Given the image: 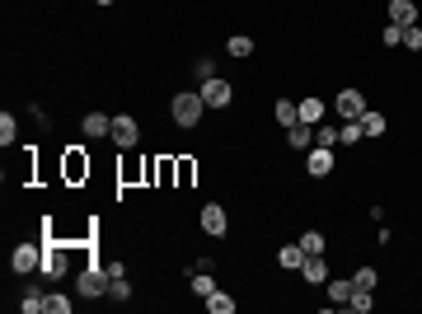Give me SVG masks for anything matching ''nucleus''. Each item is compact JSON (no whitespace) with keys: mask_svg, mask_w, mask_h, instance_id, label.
I'll return each instance as SVG.
<instances>
[{"mask_svg":"<svg viewBox=\"0 0 422 314\" xmlns=\"http://www.w3.org/2000/svg\"><path fill=\"white\" fill-rule=\"evenodd\" d=\"M169 113H174V122H179V127H197V122H202V113H207V99H202V89H197V94H192V89H188V94H174V104H169Z\"/></svg>","mask_w":422,"mask_h":314,"instance_id":"1","label":"nucleus"},{"mask_svg":"<svg viewBox=\"0 0 422 314\" xmlns=\"http://www.w3.org/2000/svg\"><path fill=\"white\" fill-rule=\"evenodd\" d=\"M108 267H99V262H85V272H80V295H89V300H108Z\"/></svg>","mask_w":422,"mask_h":314,"instance_id":"2","label":"nucleus"},{"mask_svg":"<svg viewBox=\"0 0 422 314\" xmlns=\"http://www.w3.org/2000/svg\"><path fill=\"white\" fill-rule=\"evenodd\" d=\"M136 141H141V122H136L132 113H118V117H113V146H118V150H132Z\"/></svg>","mask_w":422,"mask_h":314,"instance_id":"3","label":"nucleus"},{"mask_svg":"<svg viewBox=\"0 0 422 314\" xmlns=\"http://www.w3.org/2000/svg\"><path fill=\"white\" fill-rule=\"evenodd\" d=\"M333 113H338L343 122H362V117H366V94H362V89H343L338 104H333Z\"/></svg>","mask_w":422,"mask_h":314,"instance_id":"4","label":"nucleus"},{"mask_svg":"<svg viewBox=\"0 0 422 314\" xmlns=\"http://www.w3.org/2000/svg\"><path fill=\"white\" fill-rule=\"evenodd\" d=\"M202 99H207V108H225L235 99V89H230V80L211 76V80H202Z\"/></svg>","mask_w":422,"mask_h":314,"instance_id":"5","label":"nucleus"},{"mask_svg":"<svg viewBox=\"0 0 422 314\" xmlns=\"http://www.w3.org/2000/svg\"><path fill=\"white\" fill-rule=\"evenodd\" d=\"M305 169H310V179H329V174H333V150H329V146H310Z\"/></svg>","mask_w":422,"mask_h":314,"instance_id":"6","label":"nucleus"},{"mask_svg":"<svg viewBox=\"0 0 422 314\" xmlns=\"http://www.w3.org/2000/svg\"><path fill=\"white\" fill-rule=\"evenodd\" d=\"M80 131H85L89 141H104V136H113V117H108V113H85V117H80Z\"/></svg>","mask_w":422,"mask_h":314,"instance_id":"7","label":"nucleus"},{"mask_svg":"<svg viewBox=\"0 0 422 314\" xmlns=\"http://www.w3.org/2000/svg\"><path fill=\"white\" fill-rule=\"evenodd\" d=\"M300 277H305L310 287H329V262H324V254H310V258L300 262Z\"/></svg>","mask_w":422,"mask_h":314,"instance_id":"8","label":"nucleus"},{"mask_svg":"<svg viewBox=\"0 0 422 314\" xmlns=\"http://www.w3.org/2000/svg\"><path fill=\"white\" fill-rule=\"evenodd\" d=\"M202 230H207V235H225V230H230V221H225V207H221V202H207V207H202Z\"/></svg>","mask_w":422,"mask_h":314,"instance_id":"9","label":"nucleus"},{"mask_svg":"<svg viewBox=\"0 0 422 314\" xmlns=\"http://www.w3.org/2000/svg\"><path fill=\"white\" fill-rule=\"evenodd\" d=\"M10 267H14V272H38V267H43V249H38V244H19Z\"/></svg>","mask_w":422,"mask_h":314,"instance_id":"10","label":"nucleus"},{"mask_svg":"<svg viewBox=\"0 0 422 314\" xmlns=\"http://www.w3.org/2000/svg\"><path fill=\"white\" fill-rule=\"evenodd\" d=\"M38 272H43V277H61V272H66V254H61V249H56V244H43V267H38Z\"/></svg>","mask_w":422,"mask_h":314,"instance_id":"11","label":"nucleus"},{"mask_svg":"<svg viewBox=\"0 0 422 314\" xmlns=\"http://www.w3.org/2000/svg\"><path fill=\"white\" fill-rule=\"evenodd\" d=\"M390 24H399V28L418 24V5L413 0H390Z\"/></svg>","mask_w":422,"mask_h":314,"instance_id":"12","label":"nucleus"},{"mask_svg":"<svg viewBox=\"0 0 422 314\" xmlns=\"http://www.w3.org/2000/svg\"><path fill=\"white\" fill-rule=\"evenodd\" d=\"M300 262H305V249H300V244H282V249H277V267L300 272Z\"/></svg>","mask_w":422,"mask_h":314,"instance_id":"13","label":"nucleus"},{"mask_svg":"<svg viewBox=\"0 0 422 314\" xmlns=\"http://www.w3.org/2000/svg\"><path fill=\"white\" fill-rule=\"evenodd\" d=\"M272 117H277V122H282V127H296V122H300V108L291 104V99H277V104H272Z\"/></svg>","mask_w":422,"mask_h":314,"instance_id":"14","label":"nucleus"},{"mask_svg":"<svg viewBox=\"0 0 422 314\" xmlns=\"http://www.w3.org/2000/svg\"><path fill=\"white\" fill-rule=\"evenodd\" d=\"M300 122H305V127H319V122H324V104H319V99H300Z\"/></svg>","mask_w":422,"mask_h":314,"instance_id":"15","label":"nucleus"},{"mask_svg":"<svg viewBox=\"0 0 422 314\" xmlns=\"http://www.w3.org/2000/svg\"><path fill=\"white\" fill-rule=\"evenodd\" d=\"M352 282H329V300H333V310H347L352 305Z\"/></svg>","mask_w":422,"mask_h":314,"instance_id":"16","label":"nucleus"},{"mask_svg":"<svg viewBox=\"0 0 422 314\" xmlns=\"http://www.w3.org/2000/svg\"><path fill=\"white\" fill-rule=\"evenodd\" d=\"M19 310H24V314H43V310H47V295H43V287H28L24 300H19Z\"/></svg>","mask_w":422,"mask_h":314,"instance_id":"17","label":"nucleus"},{"mask_svg":"<svg viewBox=\"0 0 422 314\" xmlns=\"http://www.w3.org/2000/svg\"><path fill=\"white\" fill-rule=\"evenodd\" d=\"M207 310H211V314H235V295H225V291L216 287V291L207 295Z\"/></svg>","mask_w":422,"mask_h":314,"instance_id":"18","label":"nucleus"},{"mask_svg":"<svg viewBox=\"0 0 422 314\" xmlns=\"http://www.w3.org/2000/svg\"><path fill=\"white\" fill-rule=\"evenodd\" d=\"M296 244H300V249H305V258H310V254H324V249H329V239L319 235V230H305V235L296 239Z\"/></svg>","mask_w":422,"mask_h":314,"instance_id":"19","label":"nucleus"},{"mask_svg":"<svg viewBox=\"0 0 422 314\" xmlns=\"http://www.w3.org/2000/svg\"><path fill=\"white\" fill-rule=\"evenodd\" d=\"M225 52H230V56H254V38H244V33L225 38Z\"/></svg>","mask_w":422,"mask_h":314,"instance_id":"20","label":"nucleus"},{"mask_svg":"<svg viewBox=\"0 0 422 314\" xmlns=\"http://www.w3.org/2000/svg\"><path fill=\"white\" fill-rule=\"evenodd\" d=\"M14 136H19V122H14L10 113H0V146L10 150V146H14Z\"/></svg>","mask_w":422,"mask_h":314,"instance_id":"21","label":"nucleus"},{"mask_svg":"<svg viewBox=\"0 0 422 314\" xmlns=\"http://www.w3.org/2000/svg\"><path fill=\"white\" fill-rule=\"evenodd\" d=\"M108 300H118V305L132 300V282H127V277H113V282H108Z\"/></svg>","mask_w":422,"mask_h":314,"instance_id":"22","label":"nucleus"},{"mask_svg":"<svg viewBox=\"0 0 422 314\" xmlns=\"http://www.w3.org/2000/svg\"><path fill=\"white\" fill-rule=\"evenodd\" d=\"M287 141L296 146V150H310V127H305V122H296V127L287 131Z\"/></svg>","mask_w":422,"mask_h":314,"instance_id":"23","label":"nucleus"},{"mask_svg":"<svg viewBox=\"0 0 422 314\" xmlns=\"http://www.w3.org/2000/svg\"><path fill=\"white\" fill-rule=\"evenodd\" d=\"M352 287L357 291H375V267H357V272H352Z\"/></svg>","mask_w":422,"mask_h":314,"instance_id":"24","label":"nucleus"},{"mask_svg":"<svg viewBox=\"0 0 422 314\" xmlns=\"http://www.w3.org/2000/svg\"><path fill=\"white\" fill-rule=\"evenodd\" d=\"M362 136H366V131H362V122H343V127H338V141H343V146H357Z\"/></svg>","mask_w":422,"mask_h":314,"instance_id":"25","label":"nucleus"},{"mask_svg":"<svg viewBox=\"0 0 422 314\" xmlns=\"http://www.w3.org/2000/svg\"><path fill=\"white\" fill-rule=\"evenodd\" d=\"M362 131H366V136H385V117L366 108V117H362Z\"/></svg>","mask_w":422,"mask_h":314,"instance_id":"26","label":"nucleus"},{"mask_svg":"<svg viewBox=\"0 0 422 314\" xmlns=\"http://www.w3.org/2000/svg\"><path fill=\"white\" fill-rule=\"evenodd\" d=\"M71 305H76V300H71V295H61V291L47 295V310H52V314H71Z\"/></svg>","mask_w":422,"mask_h":314,"instance_id":"27","label":"nucleus"},{"mask_svg":"<svg viewBox=\"0 0 422 314\" xmlns=\"http://www.w3.org/2000/svg\"><path fill=\"white\" fill-rule=\"evenodd\" d=\"M370 305H375V300H370V291H352V305H347V310H352V314H366Z\"/></svg>","mask_w":422,"mask_h":314,"instance_id":"28","label":"nucleus"},{"mask_svg":"<svg viewBox=\"0 0 422 314\" xmlns=\"http://www.w3.org/2000/svg\"><path fill=\"white\" fill-rule=\"evenodd\" d=\"M403 47L422 52V24H408V28H403Z\"/></svg>","mask_w":422,"mask_h":314,"instance_id":"29","label":"nucleus"},{"mask_svg":"<svg viewBox=\"0 0 422 314\" xmlns=\"http://www.w3.org/2000/svg\"><path fill=\"white\" fill-rule=\"evenodd\" d=\"M333 141H338V127H324V122H319V131H315V146H333Z\"/></svg>","mask_w":422,"mask_h":314,"instance_id":"30","label":"nucleus"},{"mask_svg":"<svg viewBox=\"0 0 422 314\" xmlns=\"http://www.w3.org/2000/svg\"><path fill=\"white\" fill-rule=\"evenodd\" d=\"M403 43V28L399 24H385V47H399Z\"/></svg>","mask_w":422,"mask_h":314,"instance_id":"31","label":"nucleus"},{"mask_svg":"<svg viewBox=\"0 0 422 314\" xmlns=\"http://www.w3.org/2000/svg\"><path fill=\"white\" fill-rule=\"evenodd\" d=\"M216 76V66H211V56H197V80H211Z\"/></svg>","mask_w":422,"mask_h":314,"instance_id":"32","label":"nucleus"},{"mask_svg":"<svg viewBox=\"0 0 422 314\" xmlns=\"http://www.w3.org/2000/svg\"><path fill=\"white\" fill-rule=\"evenodd\" d=\"M94 5H113V0H94Z\"/></svg>","mask_w":422,"mask_h":314,"instance_id":"33","label":"nucleus"}]
</instances>
